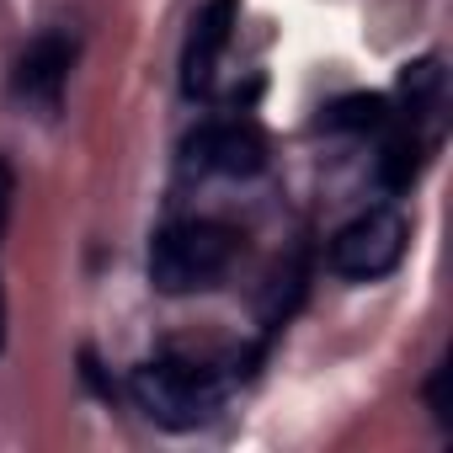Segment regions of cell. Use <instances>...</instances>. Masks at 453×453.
<instances>
[{
  "label": "cell",
  "mask_w": 453,
  "mask_h": 453,
  "mask_svg": "<svg viewBox=\"0 0 453 453\" xmlns=\"http://www.w3.org/2000/svg\"><path fill=\"white\" fill-rule=\"evenodd\" d=\"M12 208H17V171H12V160H6V155H0V241H6Z\"/></svg>",
  "instance_id": "cell-10"
},
{
  "label": "cell",
  "mask_w": 453,
  "mask_h": 453,
  "mask_svg": "<svg viewBox=\"0 0 453 453\" xmlns=\"http://www.w3.org/2000/svg\"><path fill=\"white\" fill-rule=\"evenodd\" d=\"M379 134H384V150H379V187H384V192H411V181L421 176L426 150L437 144V128L400 107V112H389V123H384Z\"/></svg>",
  "instance_id": "cell-7"
},
{
  "label": "cell",
  "mask_w": 453,
  "mask_h": 453,
  "mask_svg": "<svg viewBox=\"0 0 453 453\" xmlns=\"http://www.w3.org/2000/svg\"><path fill=\"white\" fill-rule=\"evenodd\" d=\"M70 70H75V43H70L65 33H38V38L17 54V70H12V96H17L22 107L59 112L65 86H70Z\"/></svg>",
  "instance_id": "cell-5"
},
{
  "label": "cell",
  "mask_w": 453,
  "mask_h": 453,
  "mask_svg": "<svg viewBox=\"0 0 453 453\" xmlns=\"http://www.w3.org/2000/svg\"><path fill=\"white\" fill-rule=\"evenodd\" d=\"M181 165L203 176H257L267 165V134L251 118H213L181 139Z\"/></svg>",
  "instance_id": "cell-4"
},
{
  "label": "cell",
  "mask_w": 453,
  "mask_h": 453,
  "mask_svg": "<svg viewBox=\"0 0 453 453\" xmlns=\"http://www.w3.org/2000/svg\"><path fill=\"white\" fill-rule=\"evenodd\" d=\"M389 96H379V91H357V96H342V102H331L326 112H320V128L326 134H379L384 123H389Z\"/></svg>",
  "instance_id": "cell-8"
},
{
  "label": "cell",
  "mask_w": 453,
  "mask_h": 453,
  "mask_svg": "<svg viewBox=\"0 0 453 453\" xmlns=\"http://www.w3.org/2000/svg\"><path fill=\"white\" fill-rule=\"evenodd\" d=\"M405 246H411V219L395 203H379V208L357 213L352 224H342L331 235L326 267L347 283H373V278H384L405 262Z\"/></svg>",
  "instance_id": "cell-3"
},
{
  "label": "cell",
  "mask_w": 453,
  "mask_h": 453,
  "mask_svg": "<svg viewBox=\"0 0 453 453\" xmlns=\"http://www.w3.org/2000/svg\"><path fill=\"white\" fill-rule=\"evenodd\" d=\"M0 347H6V288H0Z\"/></svg>",
  "instance_id": "cell-11"
},
{
  "label": "cell",
  "mask_w": 453,
  "mask_h": 453,
  "mask_svg": "<svg viewBox=\"0 0 453 453\" xmlns=\"http://www.w3.org/2000/svg\"><path fill=\"white\" fill-rule=\"evenodd\" d=\"M241 257V235L219 219H176L150 241V283L160 294L213 288Z\"/></svg>",
  "instance_id": "cell-1"
},
{
  "label": "cell",
  "mask_w": 453,
  "mask_h": 453,
  "mask_svg": "<svg viewBox=\"0 0 453 453\" xmlns=\"http://www.w3.org/2000/svg\"><path fill=\"white\" fill-rule=\"evenodd\" d=\"M448 373H453V363H437V368H432V379H426V405H432V416H437V426H442V432L453 426V400H448Z\"/></svg>",
  "instance_id": "cell-9"
},
{
  "label": "cell",
  "mask_w": 453,
  "mask_h": 453,
  "mask_svg": "<svg viewBox=\"0 0 453 453\" xmlns=\"http://www.w3.org/2000/svg\"><path fill=\"white\" fill-rule=\"evenodd\" d=\"M235 22H241V0H208V6L192 17L187 43H181V91L187 96H208L213 91L224 49H230V38H235Z\"/></svg>",
  "instance_id": "cell-6"
},
{
  "label": "cell",
  "mask_w": 453,
  "mask_h": 453,
  "mask_svg": "<svg viewBox=\"0 0 453 453\" xmlns=\"http://www.w3.org/2000/svg\"><path fill=\"white\" fill-rule=\"evenodd\" d=\"M128 395L155 426L187 432V426H203L224 405V379L187 357H150L128 373Z\"/></svg>",
  "instance_id": "cell-2"
}]
</instances>
